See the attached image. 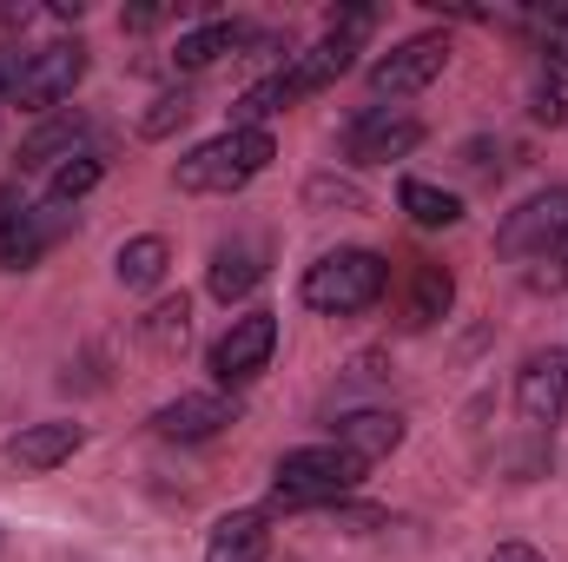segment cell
Returning <instances> with one entry per match:
<instances>
[{
    "label": "cell",
    "mask_w": 568,
    "mask_h": 562,
    "mask_svg": "<svg viewBox=\"0 0 568 562\" xmlns=\"http://www.w3.org/2000/svg\"><path fill=\"white\" fill-rule=\"evenodd\" d=\"M185 338H192V304H185V298H159V304L140 318V344L159 351V358L185 351Z\"/></svg>",
    "instance_id": "cell-20"
},
{
    "label": "cell",
    "mask_w": 568,
    "mask_h": 562,
    "mask_svg": "<svg viewBox=\"0 0 568 562\" xmlns=\"http://www.w3.org/2000/svg\"><path fill=\"white\" fill-rule=\"evenodd\" d=\"M371 27H377V7H331V40L357 47V40H364Z\"/></svg>",
    "instance_id": "cell-25"
},
{
    "label": "cell",
    "mask_w": 568,
    "mask_h": 562,
    "mask_svg": "<svg viewBox=\"0 0 568 562\" xmlns=\"http://www.w3.org/2000/svg\"><path fill=\"white\" fill-rule=\"evenodd\" d=\"M159 20H165V7H133V13H120V27H133V33L159 27Z\"/></svg>",
    "instance_id": "cell-28"
},
{
    "label": "cell",
    "mask_w": 568,
    "mask_h": 562,
    "mask_svg": "<svg viewBox=\"0 0 568 562\" xmlns=\"http://www.w3.org/2000/svg\"><path fill=\"white\" fill-rule=\"evenodd\" d=\"M562 284H568V259L542 252V259H536V272H529V291H562Z\"/></svg>",
    "instance_id": "cell-27"
},
{
    "label": "cell",
    "mask_w": 568,
    "mask_h": 562,
    "mask_svg": "<svg viewBox=\"0 0 568 562\" xmlns=\"http://www.w3.org/2000/svg\"><path fill=\"white\" fill-rule=\"evenodd\" d=\"M245 40H252V27H245V20H212V27H192V33H179L172 67H179V73H199V67H212V60L239 53Z\"/></svg>",
    "instance_id": "cell-17"
},
{
    "label": "cell",
    "mask_w": 568,
    "mask_h": 562,
    "mask_svg": "<svg viewBox=\"0 0 568 562\" xmlns=\"http://www.w3.org/2000/svg\"><path fill=\"white\" fill-rule=\"evenodd\" d=\"M529 113L542 127H568V47H549L542 67H536V87H529Z\"/></svg>",
    "instance_id": "cell-18"
},
{
    "label": "cell",
    "mask_w": 568,
    "mask_h": 562,
    "mask_svg": "<svg viewBox=\"0 0 568 562\" xmlns=\"http://www.w3.org/2000/svg\"><path fill=\"white\" fill-rule=\"evenodd\" d=\"M67 225H73V205H53V199H47V205H27V212L0 232V272H33L40 252H47Z\"/></svg>",
    "instance_id": "cell-10"
},
{
    "label": "cell",
    "mask_w": 568,
    "mask_h": 562,
    "mask_svg": "<svg viewBox=\"0 0 568 562\" xmlns=\"http://www.w3.org/2000/svg\"><path fill=\"white\" fill-rule=\"evenodd\" d=\"M265 556H272V516L265 510H232L205 536V562H265Z\"/></svg>",
    "instance_id": "cell-13"
},
{
    "label": "cell",
    "mask_w": 568,
    "mask_h": 562,
    "mask_svg": "<svg viewBox=\"0 0 568 562\" xmlns=\"http://www.w3.org/2000/svg\"><path fill=\"white\" fill-rule=\"evenodd\" d=\"M73 152H87V120H80V113H60V120L33 127V133L20 140V172H33V165H67Z\"/></svg>",
    "instance_id": "cell-16"
},
{
    "label": "cell",
    "mask_w": 568,
    "mask_h": 562,
    "mask_svg": "<svg viewBox=\"0 0 568 562\" xmlns=\"http://www.w3.org/2000/svg\"><path fill=\"white\" fill-rule=\"evenodd\" d=\"M397 205H404L424 232H449V225L463 219V199L443 192V185H424V179H404V185H397Z\"/></svg>",
    "instance_id": "cell-22"
},
{
    "label": "cell",
    "mask_w": 568,
    "mask_h": 562,
    "mask_svg": "<svg viewBox=\"0 0 568 562\" xmlns=\"http://www.w3.org/2000/svg\"><path fill=\"white\" fill-rule=\"evenodd\" d=\"M417 145H424V127L410 113H390V107H364L344 133V152L357 165H390V159H410Z\"/></svg>",
    "instance_id": "cell-8"
},
{
    "label": "cell",
    "mask_w": 568,
    "mask_h": 562,
    "mask_svg": "<svg viewBox=\"0 0 568 562\" xmlns=\"http://www.w3.org/2000/svg\"><path fill=\"white\" fill-rule=\"evenodd\" d=\"M185 120H192V87H172V93H159L140 113V133L145 140H165V133H179Z\"/></svg>",
    "instance_id": "cell-24"
},
{
    "label": "cell",
    "mask_w": 568,
    "mask_h": 562,
    "mask_svg": "<svg viewBox=\"0 0 568 562\" xmlns=\"http://www.w3.org/2000/svg\"><path fill=\"white\" fill-rule=\"evenodd\" d=\"M258 279H265V245H258V239H225V245L212 252L205 291H212L219 304H239V298H245Z\"/></svg>",
    "instance_id": "cell-14"
},
{
    "label": "cell",
    "mask_w": 568,
    "mask_h": 562,
    "mask_svg": "<svg viewBox=\"0 0 568 562\" xmlns=\"http://www.w3.org/2000/svg\"><path fill=\"white\" fill-rule=\"evenodd\" d=\"M7 73H13V47H0V87H7Z\"/></svg>",
    "instance_id": "cell-30"
},
{
    "label": "cell",
    "mask_w": 568,
    "mask_h": 562,
    "mask_svg": "<svg viewBox=\"0 0 568 562\" xmlns=\"http://www.w3.org/2000/svg\"><path fill=\"white\" fill-rule=\"evenodd\" d=\"M100 179H106V159L87 145V152H73L67 165H53V179H47V199H53V205H80V199H87Z\"/></svg>",
    "instance_id": "cell-23"
},
{
    "label": "cell",
    "mask_w": 568,
    "mask_h": 562,
    "mask_svg": "<svg viewBox=\"0 0 568 562\" xmlns=\"http://www.w3.org/2000/svg\"><path fill=\"white\" fill-rule=\"evenodd\" d=\"M568 239V192H536V199H523L509 219H503V232H496V245L509 252V259H542V252H556Z\"/></svg>",
    "instance_id": "cell-6"
},
{
    "label": "cell",
    "mask_w": 568,
    "mask_h": 562,
    "mask_svg": "<svg viewBox=\"0 0 568 562\" xmlns=\"http://www.w3.org/2000/svg\"><path fill=\"white\" fill-rule=\"evenodd\" d=\"M371 463H357L344 443H311V450H291L272 470V510H331L344 503L357 483H364Z\"/></svg>",
    "instance_id": "cell-1"
},
{
    "label": "cell",
    "mask_w": 568,
    "mask_h": 562,
    "mask_svg": "<svg viewBox=\"0 0 568 562\" xmlns=\"http://www.w3.org/2000/svg\"><path fill=\"white\" fill-rule=\"evenodd\" d=\"M80 443H87V430H80V423L47 418V423H27V430H13V436H7V463H13L20 476H47V470H60Z\"/></svg>",
    "instance_id": "cell-11"
},
{
    "label": "cell",
    "mask_w": 568,
    "mask_h": 562,
    "mask_svg": "<svg viewBox=\"0 0 568 562\" xmlns=\"http://www.w3.org/2000/svg\"><path fill=\"white\" fill-rule=\"evenodd\" d=\"M390 291V265L364 245H344V252H324L311 272H304V304L324 311V318H351V311H371L377 298Z\"/></svg>",
    "instance_id": "cell-3"
},
{
    "label": "cell",
    "mask_w": 568,
    "mask_h": 562,
    "mask_svg": "<svg viewBox=\"0 0 568 562\" xmlns=\"http://www.w3.org/2000/svg\"><path fill=\"white\" fill-rule=\"evenodd\" d=\"M272 351H278V318H272V311H245V318L212 344V358H205V364H212V378H219V384H232V391H239V384H252V378L272 364Z\"/></svg>",
    "instance_id": "cell-5"
},
{
    "label": "cell",
    "mask_w": 568,
    "mask_h": 562,
    "mask_svg": "<svg viewBox=\"0 0 568 562\" xmlns=\"http://www.w3.org/2000/svg\"><path fill=\"white\" fill-rule=\"evenodd\" d=\"M87 80V47L80 40H47L33 53H13L7 73V100L20 113H53L60 100H73V87Z\"/></svg>",
    "instance_id": "cell-4"
},
{
    "label": "cell",
    "mask_w": 568,
    "mask_h": 562,
    "mask_svg": "<svg viewBox=\"0 0 568 562\" xmlns=\"http://www.w3.org/2000/svg\"><path fill=\"white\" fill-rule=\"evenodd\" d=\"M324 199H337V205H351V212L364 205V192H357L351 179H311V205H324Z\"/></svg>",
    "instance_id": "cell-26"
},
{
    "label": "cell",
    "mask_w": 568,
    "mask_h": 562,
    "mask_svg": "<svg viewBox=\"0 0 568 562\" xmlns=\"http://www.w3.org/2000/svg\"><path fill=\"white\" fill-rule=\"evenodd\" d=\"M449 298H456V284H449V272H443V265H417V272H410V304H404V324H410V331H429V324H436V318H443V311H449Z\"/></svg>",
    "instance_id": "cell-21"
},
{
    "label": "cell",
    "mask_w": 568,
    "mask_h": 562,
    "mask_svg": "<svg viewBox=\"0 0 568 562\" xmlns=\"http://www.w3.org/2000/svg\"><path fill=\"white\" fill-rule=\"evenodd\" d=\"M232 418H239V404H225L219 391H199V398H172L165 411H152V430L165 443H205V436H219Z\"/></svg>",
    "instance_id": "cell-12"
},
{
    "label": "cell",
    "mask_w": 568,
    "mask_h": 562,
    "mask_svg": "<svg viewBox=\"0 0 568 562\" xmlns=\"http://www.w3.org/2000/svg\"><path fill=\"white\" fill-rule=\"evenodd\" d=\"M516 411L536 430L562 423V411H568V358L562 351H529L523 358V371H516Z\"/></svg>",
    "instance_id": "cell-9"
},
{
    "label": "cell",
    "mask_w": 568,
    "mask_h": 562,
    "mask_svg": "<svg viewBox=\"0 0 568 562\" xmlns=\"http://www.w3.org/2000/svg\"><path fill=\"white\" fill-rule=\"evenodd\" d=\"M443 67H449V40H443V33H417V40L390 47V53L371 67V93H377V100H410V93H424Z\"/></svg>",
    "instance_id": "cell-7"
},
{
    "label": "cell",
    "mask_w": 568,
    "mask_h": 562,
    "mask_svg": "<svg viewBox=\"0 0 568 562\" xmlns=\"http://www.w3.org/2000/svg\"><path fill=\"white\" fill-rule=\"evenodd\" d=\"M272 133L265 127H232V133H219V140L192 145L185 159H179V192H239V185H252L265 165H272Z\"/></svg>",
    "instance_id": "cell-2"
},
{
    "label": "cell",
    "mask_w": 568,
    "mask_h": 562,
    "mask_svg": "<svg viewBox=\"0 0 568 562\" xmlns=\"http://www.w3.org/2000/svg\"><path fill=\"white\" fill-rule=\"evenodd\" d=\"M337 443L357 463H377V456H390L404 443V418L397 411H351V418H337Z\"/></svg>",
    "instance_id": "cell-15"
},
{
    "label": "cell",
    "mask_w": 568,
    "mask_h": 562,
    "mask_svg": "<svg viewBox=\"0 0 568 562\" xmlns=\"http://www.w3.org/2000/svg\"><path fill=\"white\" fill-rule=\"evenodd\" d=\"M489 562H542V556H536L529 543H503V550H496V556H489Z\"/></svg>",
    "instance_id": "cell-29"
},
{
    "label": "cell",
    "mask_w": 568,
    "mask_h": 562,
    "mask_svg": "<svg viewBox=\"0 0 568 562\" xmlns=\"http://www.w3.org/2000/svg\"><path fill=\"white\" fill-rule=\"evenodd\" d=\"M165 265H172L165 239H159V232H145V239H126V245H120V259H113V279L126 284V291H152V284L165 279Z\"/></svg>",
    "instance_id": "cell-19"
}]
</instances>
